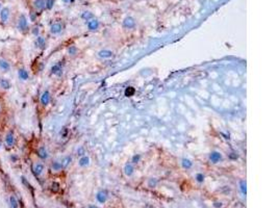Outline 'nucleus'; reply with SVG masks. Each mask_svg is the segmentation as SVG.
<instances>
[{"label":"nucleus","instance_id":"f257e3e1","mask_svg":"<svg viewBox=\"0 0 278 208\" xmlns=\"http://www.w3.org/2000/svg\"><path fill=\"white\" fill-rule=\"evenodd\" d=\"M17 143H18V138L16 135V132L13 129L6 130L4 135L2 136V146L5 148V150L6 151L14 150L17 146Z\"/></svg>","mask_w":278,"mask_h":208},{"label":"nucleus","instance_id":"f03ea898","mask_svg":"<svg viewBox=\"0 0 278 208\" xmlns=\"http://www.w3.org/2000/svg\"><path fill=\"white\" fill-rule=\"evenodd\" d=\"M16 28L22 34H27L30 31L29 19L25 14H19L16 19Z\"/></svg>","mask_w":278,"mask_h":208},{"label":"nucleus","instance_id":"7ed1b4c3","mask_svg":"<svg viewBox=\"0 0 278 208\" xmlns=\"http://www.w3.org/2000/svg\"><path fill=\"white\" fill-rule=\"evenodd\" d=\"M30 170H31V173L36 177L37 179H41L44 176L45 172H46V167H45L44 161L41 159H36V160H32L31 164H30Z\"/></svg>","mask_w":278,"mask_h":208},{"label":"nucleus","instance_id":"20e7f679","mask_svg":"<svg viewBox=\"0 0 278 208\" xmlns=\"http://www.w3.org/2000/svg\"><path fill=\"white\" fill-rule=\"evenodd\" d=\"M13 22V11L11 6H3L0 12V25L6 27Z\"/></svg>","mask_w":278,"mask_h":208},{"label":"nucleus","instance_id":"39448f33","mask_svg":"<svg viewBox=\"0 0 278 208\" xmlns=\"http://www.w3.org/2000/svg\"><path fill=\"white\" fill-rule=\"evenodd\" d=\"M13 69L12 62L5 56H0V73L3 75L9 74Z\"/></svg>","mask_w":278,"mask_h":208},{"label":"nucleus","instance_id":"423d86ee","mask_svg":"<svg viewBox=\"0 0 278 208\" xmlns=\"http://www.w3.org/2000/svg\"><path fill=\"white\" fill-rule=\"evenodd\" d=\"M17 77L21 82H27L30 79L29 71L24 67V66H19L17 68Z\"/></svg>","mask_w":278,"mask_h":208},{"label":"nucleus","instance_id":"0eeeda50","mask_svg":"<svg viewBox=\"0 0 278 208\" xmlns=\"http://www.w3.org/2000/svg\"><path fill=\"white\" fill-rule=\"evenodd\" d=\"M36 155H37V158L41 159V160H43V161H45V160H47V159L49 158L50 154H49V151H48L47 147L44 146V145H42V146H39L37 148Z\"/></svg>","mask_w":278,"mask_h":208},{"label":"nucleus","instance_id":"6e6552de","mask_svg":"<svg viewBox=\"0 0 278 208\" xmlns=\"http://www.w3.org/2000/svg\"><path fill=\"white\" fill-rule=\"evenodd\" d=\"M64 24L62 22H53L49 27V32L52 35H59L64 31Z\"/></svg>","mask_w":278,"mask_h":208},{"label":"nucleus","instance_id":"1a4fd4ad","mask_svg":"<svg viewBox=\"0 0 278 208\" xmlns=\"http://www.w3.org/2000/svg\"><path fill=\"white\" fill-rule=\"evenodd\" d=\"M30 4H31L32 11H36L37 13H39V14L41 12L46 9V3H45V0H31Z\"/></svg>","mask_w":278,"mask_h":208},{"label":"nucleus","instance_id":"9d476101","mask_svg":"<svg viewBox=\"0 0 278 208\" xmlns=\"http://www.w3.org/2000/svg\"><path fill=\"white\" fill-rule=\"evenodd\" d=\"M50 102H51V93L48 90H45L40 96V103H41L42 106L46 107V106L49 105Z\"/></svg>","mask_w":278,"mask_h":208},{"label":"nucleus","instance_id":"9b49d317","mask_svg":"<svg viewBox=\"0 0 278 208\" xmlns=\"http://www.w3.org/2000/svg\"><path fill=\"white\" fill-rule=\"evenodd\" d=\"M13 84H12V81L9 79L5 76H0V92L1 91H9L12 88Z\"/></svg>","mask_w":278,"mask_h":208},{"label":"nucleus","instance_id":"f8f14e48","mask_svg":"<svg viewBox=\"0 0 278 208\" xmlns=\"http://www.w3.org/2000/svg\"><path fill=\"white\" fill-rule=\"evenodd\" d=\"M34 47H36L37 49L44 50L45 48H46V45H47L46 39H45V38L43 37L42 34L38 35V37H36V39H34Z\"/></svg>","mask_w":278,"mask_h":208},{"label":"nucleus","instance_id":"ddd939ff","mask_svg":"<svg viewBox=\"0 0 278 208\" xmlns=\"http://www.w3.org/2000/svg\"><path fill=\"white\" fill-rule=\"evenodd\" d=\"M50 171L52 172V173H60V172H62L63 170H64V167H63V163L62 161L59 160V159H54V160H52L50 162Z\"/></svg>","mask_w":278,"mask_h":208},{"label":"nucleus","instance_id":"4468645a","mask_svg":"<svg viewBox=\"0 0 278 208\" xmlns=\"http://www.w3.org/2000/svg\"><path fill=\"white\" fill-rule=\"evenodd\" d=\"M222 158H223V156H222L221 152H219V151H211V153L208 154V159L211 163H215V164L219 163V162L222 160Z\"/></svg>","mask_w":278,"mask_h":208},{"label":"nucleus","instance_id":"2eb2a0df","mask_svg":"<svg viewBox=\"0 0 278 208\" xmlns=\"http://www.w3.org/2000/svg\"><path fill=\"white\" fill-rule=\"evenodd\" d=\"M107 198H108V194L105 189H101L96 194V200L100 203V204H103L107 201Z\"/></svg>","mask_w":278,"mask_h":208},{"label":"nucleus","instance_id":"dca6fc26","mask_svg":"<svg viewBox=\"0 0 278 208\" xmlns=\"http://www.w3.org/2000/svg\"><path fill=\"white\" fill-rule=\"evenodd\" d=\"M87 25H88V29L90 31H96V30H98V28H99L100 23L97 19H92L90 21H88Z\"/></svg>","mask_w":278,"mask_h":208},{"label":"nucleus","instance_id":"f3484780","mask_svg":"<svg viewBox=\"0 0 278 208\" xmlns=\"http://www.w3.org/2000/svg\"><path fill=\"white\" fill-rule=\"evenodd\" d=\"M123 26H124L125 28H128V29L133 28V27L135 26V20L130 16L126 17L124 19V21H123Z\"/></svg>","mask_w":278,"mask_h":208},{"label":"nucleus","instance_id":"a211bd4d","mask_svg":"<svg viewBox=\"0 0 278 208\" xmlns=\"http://www.w3.org/2000/svg\"><path fill=\"white\" fill-rule=\"evenodd\" d=\"M9 207L11 208H20V202L18 200V197H17L16 195L12 194L11 196H9Z\"/></svg>","mask_w":278,"mask_h":208},{"label":"nucleus","instance_id":"6ab92c4d","mask_svg":"<svg viewBox=\"0 0 278 208\" xmlns=\"http://www.w3.org/2000/svg\"><path fill=\"white\" fill-rule=\"evenodd\" d=\"M50 73L55 76H60L63 74V66L60 64H55L50 69Z\"/></svg>","mask_w":278,"mask_h":208},{"label":"nucleus","instance_id":"aec40b11","mask_svg":"<svg viewBox=\"0 0 278 208\" xmlns=\"http://www.w3.org/2000/svg\"><path fill=\"white\" fill-rule=\"evenodd\" d=\"M90 161L91 160H90L89 156L83 155L78 159V166H79L80 168H85V167H88L90 164Z\"/></svg>","mask_w":278,"mask_h":208},{"label":"nucleus","instance_id":"412c9836","mask_svg":"<svg viewBox=\"0 0 278 208\" xmlns=\"http://www.w3.org/2000/svg\"><path fill=\"white\" fill-rule=\"evenodd\" d=\"M124 173L127 177L132 176L133 173H135V168H133V164L130 163V162H127V163L124 166Z\"/></svg>","mask_w":278,"mask_h":208},{"label":"nucleus","instance_id":"4be33fe9","mask_svg":"<svg viewBox=\"0 0 278 208\" xmlns=\"http://www.w3.org/2000/svg\"><path fill=\"white\" fill-rule=\"evenodd\" d=\"M114 55V52L108 49H102L98 52V56L100 58H110Z\"/></svg>","mask_w":278,"mask_h":208},{"label":"nucleus","instance_id":"5701e85b","mask_svg":"<svg viewBox=\"0 0 278 208\" xmlns=\"http://www.w3.org/2000/svg\"><path fill=\"white\" fill-rule=\"evenodd\" d=\"M181 166H182L183 169L190 170L192 167H193V162H192L191 159H189V158H182L181 159Z\"/></svg>","mask_w":278,"mask_h":208},{"label":"nucleus","instance_id":"b1692460","mask_svg":"<svg viewBox=\"0 0 278 208\" xmlns=\"http://www.w3.org/2000/svg\"><path fill=\"white\" fill-rule=\"evenodd\" d=\"M60 161H62V163H63V167H64V170L65 169H67L68 167H69V164L71 163V161H72V157L71 156H65V157H63L62 159H60Z\"/></svg>","mask_w":278,"mask_h":208},{"label":"nucleus","instance_id":"393cba45","mask_svg":"<svg viewBox=\"0 0 278 208\" xmlns=\"http://www.w3.org/2000/svg\"><path fill=\"white\" fill-rule=\"evenodd\" d=\"M67 52L68 54L70 55V56H75V55L78 53V48L76 46H74V45H72V46H69L67 49Z\"/></svg>","mask_w":278,"mask_h":208},{"label":"nucleus","instance_id":"a878e982","mask_svg":"<svg viewBox=\"0 0 278 208\" xmlns=\"http://www.w3.org/2000/svg\"><path fill=\"white\" fill-rule=\"evenodd\" d=\"M81 19L88 22V21H90V20L94 19V15H93L91 12H83L81 14Z\"/></svg>","mask_w":278,"mask_h":208},{"label":"nucleus","instance_id":"bb28decb","mask_svg":"<svg viewBox=\"0 0 278 208\" xmlns=\"http://www.w3.org/2000/svg\"><path fill=\"white\" fill-rule=\"evenodd\" d=\"M38 15H39V13H37L36 11H32V9H30L29 12V21L34 22V23H36L37 22V19H38Z\"/></svg>","mask_w":278,"mask_h":208},{"label":"nucleus","instance_id":"cd10ccee","mask_svg":"<svg viewBox=\"0 0 278 208\" xmlns=\"http://www.w3.org/2000/svg\"><path fill=\"white\" fill-rule=\"evenodd\" d=\"M29 32H31V34H34V37H38V35H40V34H40V32H41V30H40V26H39V25H37V24L34 25L32 27H30V31Z\"/></svg>","mask_w":278,"mask_h":208},{"label":"nucleus","instance_id":"c85d7f7f","mask_svg":"<svg viewBox=\"0 0 278 208\" xmlns=\"http://www.w3.org/2000/svg\"><path fill=\"white\" fill-rule=\"evenodd\" d=\"M240 189H241L242 194L244 195V196H246V194H247V184H246V181H245V180H241V181H240Z\"/></svg>","mask_w":278,"mask_h":208},{"label":"nucleus","instance_id":"c756f323","mask_svg":"<svg viewBox=\"0 0 278 208\" xmlns=\"http://www.w3.org/2000/svg\"><path fill=\"white\" fill-rule=\"evenodd\" d=\"M135 88H132V87L126 88V90H125V96L126 97H132V96L135 95Z\"/></svg>","mask_w":278,"mask_h":208},{"label":"nucleus","instance_id":"7c9ffc66","mask_svg":"<svg viewBox=\"0 0 278 208\" xmlns=\"http://www.w3.org/2000/svg\"><path fill=\"white\" fill-rule=\"evenodd\" d=\"M158 183V180L156 178H150L148 180V187H150V188H153V187H156V185Z\"/></svg>","mask_w":278,"mask_h":208},{"label":"nucleus","instance_id":"2f4dec72","mask_svg":"<svg viewBox=\"0 0 278 208\" xmlns=\"http://www.w3.org/2000/svg\"><path fill=\"white\" fill-rule=\"evenodd\" d=\"M195 179H196V181L198 182V183H203L204 180H205V176H204V175L202 174V173H197L195 175Z\"/></svg>","mask_w":278,"mask_h":208},{"label":"nucleus","instance_id":"473e14b6","mask_svg":"<svg viewBox=\"0 0 278 208\" xmlns=\"http://www.w3.org/2000/svg\"><path fill=\"white\" fill-rule=\"evenodd\" d=\"M55 0H45V3H46V9H51L54 5Z\"/></svg>","mask_w":278,"mask_h":208},{"label":"nucleus","instance_id":"72a5a7b5","mask_svg":"<svg viewBox=\"0 0 278 208\" xmlns=\"http://www.w3.org/2000/svg\"><path fill=\"white\" fill-rule=\"evenodd\" d=\"M141 158H142V156H141L140 154H135V155L132 156V158H131V162H132V163H138V162H140Z\"/></svg>","mask_w":278,"mask_h":208},{"label":"nucleus","instance_id":"f704fd0d","mask_svg":"<svg viewBox=\"0 0 278 208\" xmlns=\"http://www.w3.org/2000/svg\"><path fill=\"white\" fill-rule=\"evenodd\" d=\"M51 191L56 192L60 191V183H57V182H53V183L51 184Z\"/></svg>","mask_w":278,"mask_h":208},{"label":"nucleus","instance_id":"c9c22d12","mask_svg":"<svg viewBox=\"0 0 278 208\" xmlns=\"http://www.w3.org/2000/svg\"><path fill=\"white\" fill-rule=\"evenodd\" d=\"M76 154H77L78 156H80V157L83 156V155H85V148H83V147H79V148L77 149V151H76Z\"/></svg>","mask_w":278,"mask_h":208},{"label":"nucleus","instance_id":"e433bc0d","mask_svg":"<svg viewBox=\"0 0 278 208\" xmlns=\"http://www.w3.org/2000/svg\"><path fill=\"white\" fill-rule=\"evenodd\" d=\"M3 111H4V102L0 99V117L2 116Z\"/></svg>","mask_w":278,"mask_h":208},{"label":"nucleus","instance_id":"4c0bfd02","mask_svg":"<svg viewBox=\"0 0 278 208\" xmlns=\"http://www.w3.org/2000/svg\"><path fill=\"white\" fill-rule=\"evenodd\" d=\"M63 2H64L65 4H70V3H72L74 0H62Z\"/></svg>","mask_w":278,"mask_h":208},{"label":"nucleus","instance_id":"58836bf2","mask_svg":"<svg viewBox=\"0 0 278 208\" xmlns=\"http://www.w3.org/2000/svg\"><path fill=\"white\" fill-rule=\"evenodd\" d=\"M215 206L216 207H221L222 206V203L220 202V203H215Z\"/></svg>","mask_w":278,"mask_h":208},{"label":"nucleus","instance_id":"ea45409f","mask_svg":"<svg viewBox=\"0 0 278 208\" xmlns=\"http://www.w3.org/2000/svg\"><path fill=\"white\" fill-rule=\"evenodd\" d=\"M3 9V2L0 0V12H1V9Z\"/></svg>","mask_w":278,"mask_h":208},{"label":"nucleus","instance_id":"a19ab883","mask_svg":"<svg viewBox=\"0 0 278 208\" xmlns=\"http://www.w3.org/2000/svg\"><path fill=\"white\" fill-rule=\"evenodd\" d=\"M88 208H98V206H96V205H90Z\"/></svg>","mask_w":278,"mask_h":208},{"label":"nucleus","instance_id":"79ce46f5","mask_svg":"<svg viewBox=\"0 0 278 208\" xmlns=\"http://www.w3.org/2000/svg\"><path fill=\"white\" fill-rule=\"evenodd\" d=\"M2 147V138H0V149H1Z\"/></svg>","mask_w":278,"mask_h":208}]
</instances>
